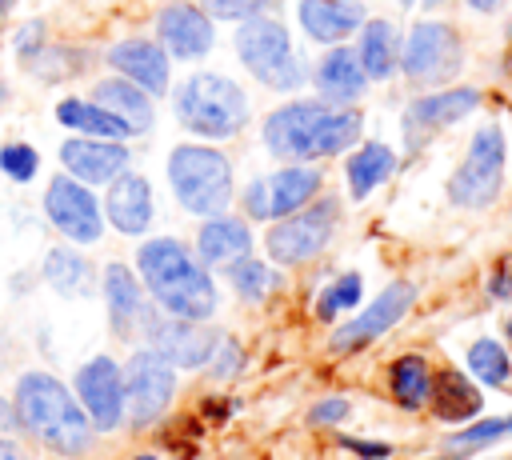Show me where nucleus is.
Here are the masks:
<instances>
[{
  "mask_svg": "<svg viewBox=\"0 0 512 460\" xmlns=\"http://www.w3.org/2000/svg\"><path fill=\"white\" fill-rule=\"evenodd\" d=\"M356 136H360V116L356 112H332V108H320V104H308V100L272 112L268 124H264L268 148L276 156H296V160L344 152Z\"/></svg>",
  "mask_w": 512,
  "mask_h": 460,
  "instance_id": "1",
  "label": "nucleus"
},
{
  "mask_svg": "<svg viewBox=\"0 0 512 460\" xmlns=\"http://www.w3.org/2000/svg\"><path fill=\"white\" fill-rule=\"evenodd\" d=\"M140 272L152 288V296L176 312L180 320H204L216 308V288L204 276L200 264L176 244V240H152L140 248Z\"/></svg>",
  "mask_w": 512,
  "mask_h": 460,
  "instance_id": "2",
  "label": "nucleus"
},
{
  "mask_svg": "<svg viewBox=\"0 0 512 460\" xmlns=\"http://www.w3.org/2000/svg\"><path fill=\"white\" fill-rule=\"evenodd\" d=\"M16 404H20V420L52 448L64 456H80L92 444V420L76 408V400L68 396V388L44 372H32L20 380L16 388Z\"/></svg>",
  "mask_w": 512,
  "mask_h": 460,
  "instance_id": "3",
  "label": "nucleus"
},
{
  "mask_svg": "<svg viewBox=\"0 0 512 460\" xmlns=\"http://www.w3.org/2000/svg\"><path fill=\"white\" fill-rule=\"evenodd\" d=\"M176 112H180V120H184L192 132H200V136H232V132H240L244 120H248L244 92H240L232 80L212 76V72L192 76V80L180 88Z\"/></svg>",
  "mask_w": 512,
  "mask_h": 460,
  "instance_id": "4",
  "label": "nucleus"
},
{
  "mask_svg": "<svg viewBox=\"0 0 512 460\" xmlns=\"http://www.w3.org/2000/svg\"><path fill=\"white\" fill-rule=\"evenodd\" d=\"M168 176H172L180 204L188 212H200V216L224 212V204L232 196V168L212 148H192V144L176 148L168 160Z\"/></svg>",
  "mask_w": 512,
  "mask_h": 460,
  "instance_id": "5",
  "label": "nucleus"
},
{
  "mask_svg": "<svg viewBox=\"0 0 512 460\" xmlns=\"http://www.w3.org/2000/svg\"><path fill=\"white\" fill-rule=\"evenodd\" d=\"M500 184H504V136L496 124H488L472 136L464 164L448 180V196L460 208H484L496 200Z\"/></svg>",
  "mask_w": 512,
  "mask_h": 460,
  "instance_id": "6",
  "label": "nucleus"
},
{
  "mask_svg": "<svg viewBox=\"0 0 512 460\" xmlns=\"http://www.w3.org/2000/svg\"><path fill=\"white\" fill-rule=\"evenodd\" d=\"M240 60L256 72V80H264L268 88H292L300 80V68L292 60V40L276 20H248L236 36Z\"/></svg>",
  "mask_w": 512,
  "mask_h": 460,
  "instance_id": "7",
  "label": "nucleus"
},
{
  "mask_svg": "<svg viewBox=\"0 0 512 460\" xmlns=\"http://www.w3.org/2000/svg\"><path fill=\"white\" fill-rule=\"evenodd\" d=\"M400 64H404L408 80H416V84L448 80L460 68V36H456V28L436 24V20L416 24L408 44H404Z\"/></svg>",
  "mask_w": 512,
  "mask_h": 460,
  "instance_id": "8",
  "label": "nucleus"
},
{
  "mask_svg": "<svg viewBox=\"0 0 512 460\" xmlns=\"http://www.w3.org/2000/svg\"><path fill=\"white\" fill-rule=\"evenodd\" d=\"M332 224H336V204L332 200H324V204H316V208H308L300 216H288L284 224H276L268 232L272 260H280V264H304V260H312L328 244Z\"/></svg>",
  "mask_w": 512,
  "mask_h": 460,
  "instance_id": "9",
  "label": "nucleus"
},
{
  "mask_svg": "<svg viewBox=\"0 0 512 460\" xmlns=\"http://www.w3.org/2000/svg\"><path fill=\"white\" fill-rule=\"evenodd\" d=\"M176 376L172 364L160 352H136L128 360V420L132 424H148L160 416V408L172 400Z\"/></svg>",
  "mask_w": 512,
  "mask_h": 460,
  "instance_id": "10",
  "label": "nucleus"
},
{
  "mask_svg": "<svg viewBox=\"0 0 512 460\" xmlns=\"http://www.w3.org/2000/svg\"><path fill=\"white\" fill-rule=\"evenodd\" d=\"M412 300H416V288H412V284H404V280L388 284V288L368 304V312H360L356 320H348L344 328H336V336H332V352L364 348L368 340H376L380 332H388V328L408 312Z\"/></svg>",
  "mask_w": 512,
  "mask_h": 460,
  "instance_id": "11",
  "label": "nucleus"
},
{
  "mask_svg": "<svg viewBox=\"0 0 512 460\" xmlns=\"http://www.w3.org/2000/svg\"><path fill=\"white\" fill-rule=\"evenodd\" d=\"M76 388H80V400L88 408V420L100 432L120 424V416H124V376L108 356H96L92 364H84L80 376H76Z\"/></svg>",
  "mask_w": 512,
  "mask_h": 460,
  "instance_id": "12",
  "label": "nucleus"
},
{
  "mask_svg": "<svg viewBox=\"0 0 512 460\" xmlns=\"http://www.w3.org/2000/svg\"><path fill=\"white\" fill-rule=\"evenodd\" d=\"M44 208H48V216H52V224L64 232V236H72V240H80V244H92V240H100V208H96V200L80 188V184H72V180H52L48 184V196H44Z\"/></svg>",
  "mask_w": 512,
  "mask_h": 460,
  "instance_id": "13",
  "label": "nucleus"
},
{
  "mask_svg": "<svg viewBox=\"0 0 512 460\" xmlns=\"http://www.w3.org/2000/svg\"><path fill=\"white\" fill-rule=\"evenodd\" d=\"M476 104H480V92H476V88H448V92L420 96V100L404 112L408 144H420L428 132L444 128V124H456V120H460V116H468Z\"/></svg>",
  "mask_w": 512,
  "mask_h": 460,
  "instance_id": "14",
  "label": "nucleus"
},
{
  "mask_svg": "<svg viewBox=\"0 0 512 460\" xmlns=\"http://www.w3.org/2000/svg\"><path fill=\"white\" fill-rule=\"evenodd\" d=\"M60 160L72 176H80L88 184H104V180L124 172L128 152L120 144H104V140H68L60 148Z\"/></svg>",
  "mask_w": 512,
  "mask_h": 460,
  "instance_id": "15",
  "label": "nucleus"
},
{
  "mask_svg": "<svg viewBox=\"0 0 512 460\" xmlns=\"http://www.w3.org/2000/svg\"><path fill=\"white\" fill-rule=\"evenodd\" d=\"M160 40L168 44L172 56H204L212 44V24L196 8L172 4L160 12Z\"/></svg>",
  "mask_w": 512,
  "mask_h": 460,
  "instance_id": "16",
  "label": "nucleus"
},
{
  "mask_svg": "<svg viewBox=\"0 0 512 460\" xmlns=\"http://www.w3.org/2000/svg\"><path fill=\"white\" fill-rule=\"evenodd\" d=\"M148 336H152L156 352H160L168 364H184V368L204 364V360L212 356V348H216V336L204 332V328H192V320H180V324H152Z\"/></svg>",
  "mask_w": 512,
  "mask_h": 460,
  "instance_id": "17",
  "label": "nucleus"
},
{
  "mask_svg": "<svg viewBox=\"0 0 512 460\" xmlns=\"http://www.w3.org/2000/svg\"><path fill=\"white\" fill-rule=\"evenodd\" d=\"M132 84L148 88V92H164L168 88V60L156 44L148 40H128V44H116L112 56H108Z\"/></svg>",
  "mask_w": 512,
  "mask_h": 460,
  "instance_id": "18",
  "label": "nucleus"
},
{
  "mask_svg": "<svg viewBox=\"0 0 512 460\" xmlns=\"http://www.w3.org/2000/svg\"><path fill=\"white\" fill-rule=\"evenodd\" d=\"M108 216L120 232H144L152 220V192L144 176H120L108 192Z\"/></svg>",
  "mask_w": 512,
  "mask_h": 460,
  "instance_id": "19",
  "label": "nucleus"
},
{
  "mask_svg": "<svg viewBox=\"0 0 512 460\" xmlns=\"http://www.w3.org/2000/svg\"><path fill=\"white\" fill-rule=\"evenodd\" d=\"M360 20L364 12L352 0H300V24L316 40H344Z\"/></svg>",
  "mask_w": 512,
  "mask_h": 460,
  "instance_id": "20",
  "label": "nucleus"
},
{
  "mask_svg": "<svg viewBox=\"0 0 512 460\" xmlns=\"http://www.w3.org/2000/svg\"><path fill=\"white\" fill-rule=\"evenodd\" d=\"M320 188V172L316 168H284L268 180V216H288L296 208H304Z\"/></svg>",
  "mask_w": 512,
  "mask_h": 460,
  "instance_id": "21",
  "label": "nucleus"
},
{
  "mask_svg": "<svg viewBox=\"0 0 512 460\" xmlns=\"http://www.w3.org/2000/svg\"><path fill=\"white\" fill-rule=\"evenodd\" d=\"M316 84L328 100H356L364 92V68H360V56H352L348 48H336L324 56L320 72H316Z\"/></svg>",
  "mask_w": 512,
  "mask_h": 460,
  "instance_id": "22",
  "label": "nucleus"
},
{
  "mask_svg": "<svg viewBox=\"0 0 512 460\" xmlns=\"http://www.w3.org/2000/svg\"><path fill=\"white\" fill-rule=\"evenodd\" d=\"M96 104L108 108L116 120H124L128 132H144L152 124V108H148L144 92L132 88L128 80H104V84H96Z\"/></svg>",
  "mask_w": 512,
  "mask_h": 460,
  "instance_id": "23",
  "label": "nucleus"
},
{
  "mask_svg": "<svg viewBox=\"0 0 512 460\" xmlns=\"http://www.w3.org/2000/svg\"><path fill=\"white\" fill-rule=\"evenodd\" d=\"M428 396H432L436 416H444V420H464V416H476L480 412V392L468 384V376H460L452 368H444L432 380V392Z\"/></svg>",
  "mask_w": 512,
  "mask_h": 460,
  "instance_id": "24",
  "label": "nucleus"
},
{
  "mask_svg": "<svg viewBox=\"0 0 512 460\" xmlns=\"http://www.w3.org/2000/svg\"><path fill=\"white\" fill-rule=\"evenodd\" d=\"M252 248V236L240 220H212L200 228V256L208 264H232Z\"/></svg>",
  "mask_w": 512,
  "mask_h": 460,
  "instance_id": "25",
  "label": "nucleus"
},
{
  "mask_svg": "<svg viewBox=\"0 0 512 460\" xmlns=\"http://www.w3.org/2000/svg\"><path fill=\"white\" fill-rule=\"evenodd\" d=\"M104 292H108V308H112V328L116 332H128L136 320H140V288L132 280V272L124 264H108L104 272Z\"/></svg>",
  "mask_w": 512,
  "mask_h": 460,
  "instance_id": "26",
  "label": "nucleus"
},
{
  "mask_svg": "<svg viewBox=\"0 0 512 460\" xmlns=\"http://www.w3.org/2000/svg\"><path fill=\"white\" fill-rule=\"evenodd\" d=\"M396 168V156H392V148H384V144H364L352 160H348V188H352V196L356 200H364L376 184H384L388 180V172Z\"/></svg>",
  "mask_w": 512,
  "mask_h": 460,
  "instance_id": "27",
  "label": "nucleus"
},
{
  "mask_svg": "<svg viewBox=\"0 0 512 460\" xmlns=\"http://www.w3.org/2000/svg\"><path fill=\"white\" fill-rule=\"evenodd\" d=\"M360 68H364V76H372V80L392 76V68H396V32H392L388 20H372V24H364Z\"/></svg>",
  "mask_w": 512,
  "mask_h": 460,
  "instance_id": "28",
  "label": "nucleus"
},
{
  "mask_svg": "<svg viewBox=\"0 0 512 460\" xmlns=\"http://www.w3.org/2000/svg\"><path fill=\"white\" fill-rule=\"evenodd\" d=\"M56 116L68 128H80V132H92V136H108V140H116V136L128 132L124 120H116L108 108H96V104H84V100H64L56 108Z\"/></svg>",
  "mask_w": 512,
  "mask_h": 460,
  "instance_id": "29",
  "label": "nucleus"
},
{
  "mask_svg": "<svg viewBox=\"0 0 512 460\" xmlns=\"http://www.w3.org/2000/svg\"><path fill=\"white\" fill-rule=\"evenodd\" d=\"M392 392H396V400H400L404 408H420V404L428 400V392H432V372H428V364H424L420 356H400V360L392 364Z\"/></svg>",
  "mask_w": 512,
  "mask_h": 460,
  "instance_id": "30",
  "label": "nucleus"
},
{
  "mask_svg": "<svg viewBox=\"0 0 512 460\" xmlns=\"http://www.w3.org/2000/svg\"><path fill=\"white\" fill-rule=\"evenodd\" d=\"M44 272H48L52 288H60V292H68V296H76V292H84V288H88V264H84L76 252H64V248L48 252Z\"/></svg>",
  "mask_w": 512,
  "mask_h": 460,
  "instance_id": "31",
  "label": "nucleus"
},
{
  "mask_svg": "<svg viewBox=\"0 0 512 460\" xmlns=\"http://www.w3.org/2000/svg\"><path fill=\"white\" fill-rule=\"evenodd\" d=\"M468 368L472 376H480L484 384H504L512 364H508V352L496 344V340H476L472 352H468Z\"/></svg>",
  "mask_w": 512,
  "mask_h": 460,
  "instance_id": "32",
  "label": "nucleus"
},
{
  "mask_svg": "<svg viewBox=\"0 0 512 460\" xmlns=\"http://www.w3.org/2000/svg\"><path fill=\"white\" fill-rule=\"evenodd\" d=\"M356 300H360V276L352 272V276H340L332 288H324V296L316 300V316H320V320H332L336 312L352 308Z\"/></svg>",
  "mask_w": 512,
  "mask_h": 460,
  "instance_id": "33",
  "label": "nucleus"
},
{
  "mask_svg": "<svg viewBox=\"0 0 512 460\" xmlns=\"http://www.w3.org/2000/svg\"><path fill=\"white\" fill-rule=\"evenodd\" d=\"M228 276H232L236 292H240V296H248V300H260V296L268 292V284H272L268 268H264V264H256V260H244V256H240V260H232Z\"/></svg>",
  "mask_w": 512,
  "mask_h": 460,
  "instance_id": "34",
  "label": "nucleus"
},
{
  "mask_svg": "<svg viewBox=\"0 0 512 460\" xmlns=\"http://www.w3.org/2000/svg\"><path fill=\"white\" fill-rule=\"evenodd\" d=\"M504 432H512V416H500V420H484V424H476V428H464L460 436H452V448L472 452V448H480V444L500 440Z\"/></svg>",
  "mask_w": 512,
  "mask_h": 460,
  "instance_id": "35",
  "label": "nucleus"
},
{
  "mask_svg": "<svg viewBox=\"0 0 512 460\" xmlns=\"http://www.w3.org/2000/svg\"><path fill=\"white\" fill-rule=\"evenodd\" d=\"M36 152L28 148V144H8V148H0V168L12 176V180H32V172H36Z\"/></svg>",
  "mask_w": 512,
  "mask_h": 460,
  "instance_id": "36",
  "label": "nucleus"
},
{
  "mask_svg": "<svg viewBox=\"0 0 512 460\" xmlns=\"http://www.w3.org/2000/svg\"><path fill=\"white\" fill-rule=\"evenodd\" d=\"M204 4H208V12L220 16V20H244V16H256L268 0H204Z\"/></svg>",
  "mask_w": 512,
  "mask_h": 460,
  "instance_id": "37",
  "label": "nucleus"
},
{
  "mask_svg": "<svg viewBox=\"0 0 512 460\" xmlns=\"http://www.w3.org/2000/svg\"><path fill=\"white\" fill-rule=\"evenodd\" d=\"M348 416V404L344 400H320L312 408V424H332V420H344Z\"/></svg>",
  "mask_w": 512,
  "mask_h": 460,
  "instance_id": "38",
  "label": "nucleus"
},
{
  "mask_svg": "<svg viewBox=\"0 0 512 460\" xmlns=\"http://www.w3.org/2000/svg\"><path fill=\"white\" fill-rule=\"evenodd\" d=\"M244 204H248V212H252L256 220H260V216H268V180H256V184L248 188Z\"/></svg>",
  "mask_w": 512,
  "mask_h": 460,
  "instance_id": "39",
  "label": "nucleus"
},
{
  "mask_svg": "<svg viewBox=\"0 0 512 460\" xmlns=\"http://www.w3.org/2000/svg\"><path fill=\"white\" fill-rule=\"evenodd\" d=\"M348 448H356L360 456H388V448H380V444H360V440H344Z\"/></svg>",
  "mask_w": 512,
  "mask_h": 460,
  "instance_id": "40",
  "label": "nucleus"
},
{
  "mask_svg": "<svg viewBox=\"0 0 512 460\" xmlns=\"http://www.w3.org/2000/svg\"><path fill=\"white\" fill-rule=\"evenodd\" d=\"M12 424H16V416H12V408L0 400V428H12Z\"/></svg>",
  "mask_w": 512,
  "mask_h": 460,
  "instance_id": "41",
  "label": "nucleus"
},
{
  "mask_svg": "<svg viewBox=\"0 0 512 460\" xmlns=\"http://www.w3.org/2000/svg\"><path fill=\"white\" fill-rule=\"evenodd\" d=\"M468 4H472L476 12H496V8H500V0H468Z\"/></svg>",
  "mask_w": 512,
  "mask_h": 460,
  "instance_id": "42",
  "label": "nucleus"
},
{
  "mask_svg": "<svg viewBox=\"0 0 512 460\" xmlns=\"http://www.w3.org/2000/svg\"><path fill=\"white\" fill-rule=\"evenodd\" d=\"M0 460H12V452H8V444L0 440Z\"/></svg>",
  "mask_w": 512,
  "mask_h": 460,
  "instance_id": "43",
  "label": "nucleus"
},
{
  "mask_svg": "<svg viewBox=\"0 0 512 460\" xmlns=\"http://www.w3.org/2000/svg\"><path fill=\"white\" fill-rule=\"evenodd\" d=\"M8 4H12V0H0V12H4V8H8Z\"/></svg>",
  "mask_w": 512,
  "mask_h": 460,
  "instance_id": "44",
  "label": "nucleus"
},
{
  "mask_svg": "<svg viewBox=\"0 0 512 460\" xmlns=\"http://www.w3.org/2000/svg\"><path fill=\"white\" fill-rule=\"evenodd\" d=\"M508 340H512V316H508Z\"/></svg>",
  "mask_w": 512,
  "mask_h": 460,
  "instance_id": "45",
  "label": "nucleus"
},
{
  "mask_svg": "<svg viewBox=\"0 0 512 460\" xmlns=\"http://www.w3.org/2000/svg\"><path fill=\"white\" fill-rule=\"evenodd\" d=\"M136 460H156V456H136Z\"/></svg>",
  "mask_w": 512,
  "mask_h": 460,
  "instance_id": "46",
  "label": "nucleus"
},
{
  "mask_svg": "<svg viewBox=\"0 0 512 460\" xmlns=\"http://www.w3.org/2000/svg\"><path fill=\"white\" fill-rule=\"evenodd\" d=\"M428 4H440V0H428Z\"/></svg>",
  "mask_w": 512,
  "mask_h": 460,
  "instance_id": "47",
  "label": "nucleus"
},
{
  "mask_svg": "<svg viewBox=\"0 0 512 460\" xmlns=\"http://www.w3.org/2000/svg\"><path fill=\"white\" fill-rule=\"evenodd\" d=\"M400 4H408V0H400Z\"/></svg>",
  "mask_w": 512,
  "mask_h": 460,
  "instance_id": "48",
  "label": "nucleus"
}]
</instances>
